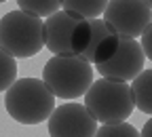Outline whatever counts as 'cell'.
<instances>
[{
  "instance_id": "cell-4",
  "label": "cell",
  "mask_w": 152,
  "mask_h": 137,
  "mask_svg": "<svg viewBox=\"0 0 152 137\" xmlns=\"http://www.w3.org/2000/svg\"><path fill=\"white\" fill-rule=\"evenodd\" d=\"M93 72H95L93 66L83 55H74V57L53 55L45 63L42 80L53 91L55 97L78 99L93 85Z\"/></svg>"
},
{
  "instance_id": "cell-14",
  "label": "cell",
  "mask_w": 152,
  "mask_h": 137,
  "mask_svg": "<svg viewBox=\"0 0 152 137\" xmlns=\"http://www.w3.org/2000/svg\"><path fill=\"white\" fill-rule=\"evenodd\" d=\"M95 137H142V135L133 125L118 122V125H102L95 133Z\"/></svg>"
},
{
  "instance_id": "cell-17",
  "label": "cell",
  "mask_w": 152,
  "mask_h": 137,
  "mask_svg": "<svg viewBox=\"0 0 152 137\" xmlns=\"http://www.w3.org/2000/svg\"><path fill=\"white\" fill-rule=\"evenodd\" d=\"M146 4H148V7H150V9H152V0H146Z\"/></svg>"
},
{
  "instance_id": "cell-2",
  "label": "cell",
  "mask_w": 152,
  "mask_h": 137,
  "mask_svg": "<svg viewBox=\"0 0 152 137\" xmlns=\"http://www.w3.org/2000/svg\"><path fill=\"white\" fill-rule=\"evenodd\" d=\"M85 106L102 125L125 122L135 110L131 85L112 78H99L89 87L85 93Z\"/></svg>"
},
{
  "instance_id": "cell-9",
  "label": "cell",
  "mask_w": 152,
  "mask_h": 137,
  "mask_svg": "<svg viewBox=\"0 0 152 137\" xmlns=\"http://www.w3.org/2000/svg\"><path fill=\"white\" fill-rule=\"evenodd\" d=\"M89 23H91V42H89L87 51L83 53V57L91 66H99L116 53L118 36L108 28L104 19H91Z\"/></svg>"
},
{
  "instance_id": "cell-7",
  "label": "cell",
  "mask_w": 152,
  "mask_h": 137,
  "mask_svg": "<svg viewBox=\"0 0 152 137\" xmlns=\"http://www.w3.org/2000/svg\"><path fill=\"white\" fill-rule=\"evenodd\" d=\"M146 61V53L142 44L135 38H125L118 36V47L108 61L95 66L102 74V78H112V80H121V82H131L135 76L142 74Z\"/></svg>"
},
{
  "instance_id": "cell-6",
  "label": "cell",
  "mask_w": 152,
  "mask_h": 137,
  "mask_svg": "<svg viewBox=\"0 0 152 137\" xmlns=\"http://www.w3.org/2000/svg\"><path fill=\"white\" fill-rule=\"evenodd\" d=\"M104 21L116 36L137 40L152 23V9L146 0H110L104 11Z\"/></svg>"
},
{
  "instance_id": "cell-10",
  "label": "cell",
  "mask_w": 152,
  "mask_h": 137,
  "mask_svg": "<svg viewBox=\"0 0 152 137\" xmlns=\"http://www.w3.org/2000/svg\"><path fill=\"white\" fill-rule=\"evenodd\" d=\"M133 101L135 108L148 116H152V70H142L140 76L131 80Z\"/></svg>"
},
{
  "instance_id": "cell-3",
  "label": "cell",
  "mask_w": 152,
  "mask_h": 137,
  "mask_svg": "<svg viewBox=\"0 0 152 137\" xmlns=\"http://www.w3.org/2000/svg\"><path fill=\"white\" fill-rule=\"evenodd\" d=\"M0 47L15 59L40 53L45 47V21L21 9L0 17Z\"/></svg>"
},
{
  "instance_id": "cell-8",
  "label": "cell",
  "mask_w": 152,
  "mask_h": 137,
  "mask_svg": "<svg viewBox=\"0 0 152 137\" xmlns=\"http://www.w3.org/2000/svg\"><path fill=\"white\" fill-rule=\"evenodd\" d=\"M49 122V137H95L97 120L83 103H61Z\"/></svg>"
},
{
  "instance_id": "cell-18",
  "label": "cell",
  "mask_w": 152,
  "mask_h": 137,
  "mask_svg": "<svg viewBox=\"0 0 152 137\" xmlns=\"http://www.w3.org/2000/svg\"><path fill=\"white\" fill-rule=\"evenodd\" d=\"M2 2H7V0H0V4H2Z\"/></svg>"
},
{
  "instance_id": "cell-1",
  "label": "cell",
  "mask_w": 152,
  "mask_h": 137,
  "mask_svg": "<svg viewBox=\"0 0 152 137\" xmlns=\"http://www.w3.org/2000/svg\"><path fill=\"white\" fill-rule=\"evenodd\" d=\"M4 108L19 125H40L55 112V95L38 78H17L4 93Z\"/></svg>"
},
{
  "instance_id": "cell-5",
  "label": "cell",
  "mask_w": 152,
  "mask_h": 137,
  "mask_svg": "<svg viewBox=\"0 0 152 137\" xmlns=\"http://www.w3.org/2000/svg\"><path fill=\"white\" fill-rule=\"evenodd\" d=\"M91 42L89 19L76 17L68 11H57L45 19V47L53 55H83Z\"/></svg>"
},
{
  "instance_id": "cell-11",
  "label": "cell",
  "mask_w": 152,
  "mask_h": 137,
  "mask_svg": "<svg viewBox=\"0 0 152 137\" xmlns=\"http://www.w3.org/2000/svg\"><path fill=\"white\" fill-rule=\"evenodd\" d=\"M110 0H61V11H68L83 19H97L104 15Z\"/></svg>"
},
{
  "instance_id": "cell-12",
  "label": "cell",
  "mask_w": 152,
  "mask_h": 137,
  "mask_svg": "<svg viewBox=\"0 0 152 137\" xmlns=\"http://www.w3.org/2000/svg\"><path fill=\"white\" fill-rule=\"evenodd\" d=\"M17 7L36 17H51L61 11V0H17Z\"/></svg>"
},
{
  "instance_id": "cell-15",
  "label": "cell",
  "mask_w": 152,
  "mask_h": 137,
  "mask_svg": "<svg viewBox=\"0 0 152 137\" xmlns=\"http://www.w3.org/2000/svg\"><path fill=\"white\" fill-rule=\"evenodd\" d=\"M142 49H144V53H146V57L152 61V23L146 28V32L142 34Z\"/></svg>"
},
{
  "instance_id": "cell-16",
  "label": "cell",
  "mask_w": 152,
  "mask_h": 137,
  "mask_svg": "<svg viewBox=\"0 0 152 137\" xmlns=\"http://www.w3.org/2000/svg\"><path fill=\"white\" fill-rule=\"evenodd\" d=\"M140 135H142V137H152V116H150V120L144 125V129H142Z\"/></svg>"
},
{
  "instance_id": "cell-13",
  "label": "cell",
  "mask_w": 152,
  "mask_h": 137,
  "mask_svg": "<svg viewBox=\"0 0 152 137\" xmlns=\"http://www.w3.org/2000/svg\"><path fill=\"white\" fill-rule=\"evenodd\" d=\"M17 80V61L11 53L0 47V93L7 91Z\"/></svg>"
}]
</instances>
